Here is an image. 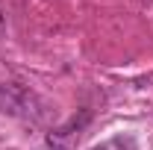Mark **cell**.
<instances>
[{"label":"cell","mask_w":153,"mask_h":150,"mask_svg":"<svg viewBox=\"0 0 153 150\" xmlns=\"http://www.w3.org/2000/svg\"><path fill=\"white\" fill-rule=\"evenodd\" d=\"M30 106H33V94L30 91H24L18 85H0V112L30 118Z\"/></svg>","instance_id":"obj_1"},{"label":"cell","mask_w":153,"mask_h":150,"mask_svg":"<svg viewBox=\"0 0 153 150\" xmlns=\"http://www.w3.org/2000/svg\"><path fill=\"white\" fill-rule=\"evenodd\" d=\"M91 150H135L133 147V138H124V135H115L109 141H103V144H97Z\"/></svg>","instance_id":"obj_2"}]
</instances>
